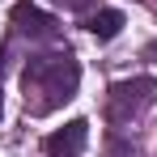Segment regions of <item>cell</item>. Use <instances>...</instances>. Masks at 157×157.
Here are the masks:
<instances>
[{
    "label": "cell",
    "instance_id": "obj_1",
    "mask_svg": "<svg viewBox=\"0 0 157 157\" xmlns=\"http://www.w3.org/2000/svg\"><path fill=\"white\" fill-rule=\"evenodd\" d=\"M81 85V64L72 51H47L34 55L26 68H21V98H26L30 115H51L64 102L77 98Z\"/></svg>",
    "mask_w": 157,
    "mask_h": 157
},
{
    "label": "cell",
    "instance_id": "obj_2",
    "mask_svg": "<svg viewBox=\"0 0 157 157\" xmlns=\"http://www.w3.org/2000/svg\"><path fill=\"white\" fill-rule=\"evenodd\" d=\"M153 77H128V81H115L110 85V94H106V115H110V123H132L144 106L153 102Z\"/></svg>",
    "mask_w": 157,
    "mask_h": 157
},
{
    "label": "cell",
    "instance_id": "obj_3",
    "mask_svg": "<svg viewBox=\"0 0 157 157\" xmlns=\"http://www.w3.org/2000/svg\"><path fill=\"white\" fill-rule=\"evenodd\" d=\"M85 140H89V123L85 119H72V123H64L59 132H51L47 140H43V149L51 157H77L85 149Z\"/></svg>",
    "mask_w": 157,
    "mask_h": 157
},
{
    "label": "cell",
    "instance_id": "obj_4",
    "mask_svg": "<svg viewBox=\"0 0 157 157\" xmlns=\"http://www.w3.org/2000/svg\"><path fill=\"white\" fill-rule=\"evenodd\" d=\"M13 26H17V34H26V38H55V17H47L43 9H34L30 0H17L13 4Z\"/></svg>",
    "mask_w": 157,
    "mask_h": 157
},
{
    "label": "cell",
    "instance_id": "obj_5",
    "mask_svg": "<svg viewBox=\"0 0 157 157\" xmlns=\"http://www.w3.org/2000/svg\"><path fill=\"white\" fill-rule=\"evenodd\" d=\"M85 30H89L98 43H106V38H115V34L123 30V13H119V9H102V13H94V17L85 21Z\"/></svg>",
    "mask_w": 157,
    "mask_h": 157
},
{
    "label": "cell",
    "instance_id": "obj_6",
    "mask_svg": "<svg viewBox=\"0 0 157 157\" xmlns=\"http://www.w3.org/2000/svg\"><path fill=\"white\" fill-rule=\"evenodd\" d=\"M59 4H68V9H85L89 0H59Z\"/></svg>",
    "mask_w": 157,
    "mask_h": 157
},
{
    "label": "cell",
    "instance_id": "obj_7",
    "mask_svg": "<svg viewBox=\"0 0 157 157\" xmlns=\"http://www.w3.org/2000/svg\"><path fill=\"white\" fill-rule=\"evenodd\" d=\"M0 115H4V94H0Z\"/></svg>",
    "mask_w": 157,
    "mask_h": 157
}]
</instances>
